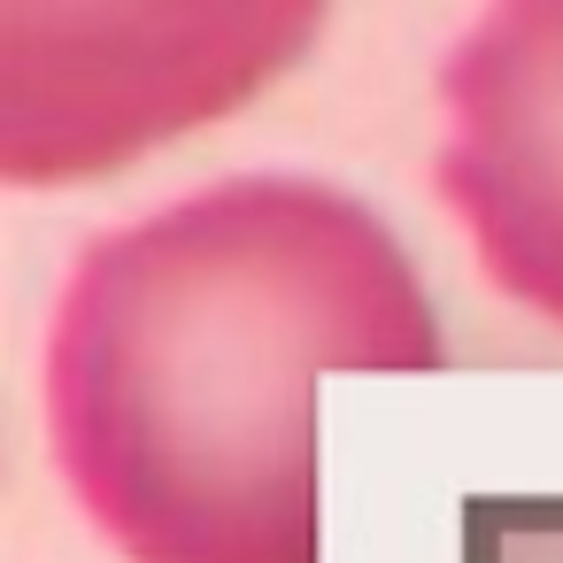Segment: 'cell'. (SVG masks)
<instances>
[{
	"label": "cell",
	"mask_w": 563,
	"mask_h": 563,
	"mask_svg": "<svg viewBox=\"0 0 563 563\" xmlns=\"http://www.w3.org/2000/svg\"><path fill=\"white\" fill-rule=\"evenodd\" d=\"M432 194L478 278L563 332V0H486L448 47Z\"/></svg>",
	"instance_id": "3"
},
{
	"label": "cell",
	"mask_w": 563,
	"mask_h": 563,
	"mask_svg": "<svg viewBox=\"0 0 563 563\" xmlns=\"http://www.w3.org/2000/svg\"><path fill=\"white\" fill-rule=\"evenodd\" d=\"M440 363L394 224L332 178L247 170L78 247L40 417L55 478L124 563H324L317 378Z\"/></svg>",
	"instance_id": "1"
},
{
	"label": "cell",
	"mask_w": 563,
	"mask_h": 563,
	"mask_svg": "<svg viewBox=\"0 0 563 563\" xmlns=\"http://www.w3.org/2000/svg\"><path fill=\"white\" fill-rule=\"evenodd\" d=\"M332 0H0V178L93 186L240 117L324 32Z\"/></svg>",
	"instance_id": "2"
}]
</instances>
